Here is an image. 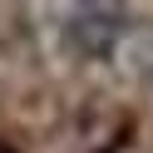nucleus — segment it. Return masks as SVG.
I'll list each match as a JSON object with an SVG mask.
<instances>
[{
	"instance_id": "nucleus-1",
	"label": "nucleus",
	"mask_w": 153,
	"mask_h": 153,
	"mask_svg": "<svg viewBox=\"0 0 153 153\" xmlns=\"http://www.w3.org/2000/svg\"><path fill=\"white\" fill-rule=\"evenodd\" d=\"M123 40H128V20L109 5H84L64 20V45L79 59H109Z\"/></svg>"
}]
</instances>
